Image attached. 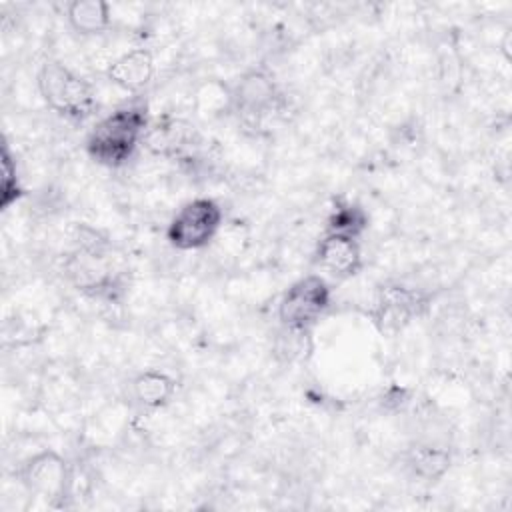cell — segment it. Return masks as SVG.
<instances>
[{
	"instance_id": "6da1fadb",
	"label": "cell",
	"mask_w": 512,
	"mask_h": 512,
	"mask_svg": "<svg viewBox=\"0 0 512 512\" xmlns=\"http://www.w3.org/2000/svg\"><path fill=\"white\" fill-rule=\"evenodd\" d=\"M150 120L142 102L118 106L100 118L86 136V154L100 166L122 168L142 146Z\"/></svg>"
},
{
	"instance_id": "7a4b0ae2",
	"label": "cell",
	"mask_w": 512,
	"mask_h": 512,
	"mask_svg": "<svg viewBox=\"0 0 512 512\" xmlns=\"http://www.w3.org/2000/svg\"><path fill=\"white\" fill-rule=\"evenodd\" d=\"M74 286L92 298H116L122 292V270L116 264L112 242L92 228H80L76 248L66 260Z\"/></svg>"
},
{
	"instance_id": "3957f363",
	"label": "cell",
	"mask_w": 512,
	"mask_h": 512,
	"mask_svg": "<svg viewBox=\"0 0 512 512\" xmlns=\"http://www.w3.org/2000/svg\"><path fill=\"white\" fill-rule=\"evenodd\" d=\"M36 86L46 106L66 120L82 122L96 110L92 84L58 60H46L40 66Z\"/></svg>"
},
{
	"instance_id": "277c9868",
	"label": "cell",
	"mask_w": 512,
	"mask_h": 512,
	"mask_svg": "<svg viewBox=\"0 0 512 512\" xmlns=\"http://www.w3.org/2000/svg\"><path fill=\"white\" fill-rule=\"evenodd\" d=\"M332 290L324 276L308 274L292 282L278 302V320L286 332L304 334L326 314Z\"/></svg>"
},
{
	"instance_id": "5b68a950",
	"label": "cell",
	"mask_w": 512,
	"mask_h": 512,
	"mask_svg": "<svg viewBox=\"0 0 512 512\" xmlns=\"http://www.w3.org/2000/svg\"><path fill=\"white\" fill-rule=\"evenodd\" d=\"M224 212L214 198H192L184 202L166 226V240L172 248L188 252L206 248L218 234Z\"/></svg>"
},
{
	"instance_id": "8992f818",
	"label": "cell",
	"mask_w": 512,
	"mask_h": 512,
	"mask_svg": "<svg viewBox=\"0 0 512 512\" xmlns=\"http://www.w3.org/2000/svg\"><path fill=\"white\" fill-rule=\"evenodd\" d=\"M18 478L30 494L50 502H62L72 480L66 460L54 450H44L24 460L18 468Z\"/></svg>"
},
{
	"instance_id": "52a82bcc",
	"label": "cell",
	"mask_w": 512,
	"mask_h": 512,
	"mask_svg": "<svg viewBox=\"0 0 512 512\" xmlns=\"http://www.w3.org/2000/svg\"><path fill=\"white\" fill-rule=\"evenodd\" d=\"M426 308V298L420 290L402 284H384L378 288L372 302L374 322L384 332L402 330L412 318Z\"/></svg>"
},
{
	"instance_id": "ba28073f",
	"label": "cell",
	"mask_w": 512,
	"mask_h": 512,
	"mask_svg": "<svg viewBox=\"0 0 512 512\" xmlns=\"http://www.w3.org/2000/svg\"><path fill=\"white\" fill-rule=\"evenodd\" d=\"M230 102L244 118L258 120L276 110L280 90L276 80L266 70L254 68L236 80L230 92Z\"/></svg>"
},
{
	"instance_id": "9c48e42d",
	"label": "cell",
	"mask_w": 512,
	"mask_h": 512,
	"mask_svg": "<svg viewBox=\"0 0 512 512\" xmlns=\"http://www.w3.org/2000/svg\"><path fill=\"white\" fill-rule=\"evenodd\" d=\"M314 262L338 280L356 276L364 264L360 238L324 230L314 250Z\"/></svg>"
},
{
	"instance_id": "30bf717a",
	"label": "cell",
	"mask_w": 512,
	"mask_h": 512,
	"mask_svg": "<svg viewBox=\"0 0 512 512\" xmlns=\"http://www.w3.org/2000/svg\"><path fill=\"white\" fill-rule=\"evenodd\" d=\"M198 142L196 128L184 118H160L148 124L142 146L162 158H180Z\"/></svg>"
},
{
	"instance_id": "8fae6325",
	"label": "cell",
	"mask_w": 512,
	"mask_h": 512,
	"mask_svg": "<svg viewBox=\"0 0 512 512\" xmlns=\"http://www.w3.org/2000/svg\"><path fill=\"white\" fill-rule=\"evenodd\" d=\"M154 54L148 48H132L106 66V78L132 94L142 92L154 78Z\"/></svg>"
},
{
	"instance_id": "7c38bea8",
	"label": "cell",
	"mask_w": 512,
	"mask_h": 512,
	"mask_svg": "<svg viewBox=\"0 0 512 512\" xmlns=\"http://www.w3.org/2000/svg\"><path fill=\"white\" fill-rule=\"evenodd\" d=\"M176 394V380L160 370H144L132 380V396L134 400L148 408L158 410L166 406Z\"/></svg>"
},
{
	"instance_id": "4fadbf2b",
	"label": "cell",
	"mask_w": 512,
	"mask_h": 512,
	"mask_svg": "<svg viewBox=\"0 0 512 512\" xmlns=\"http://www.w3.org/2000/svg\"><path fill=\"white\" fill-rule=\"evenodd\" d=\"M66 20L82 36L100 34L112 22L110 4L104 0H74L66 6Z\"/></svg>"
},
{
	"instance_id": "5bb4252c",
	"label": "cell",
	"mask_w": 512,
	"mask_h": 512,
	"mask_svg": "<svg viewBox=\"0 0 512 512\" xmlns=\"http://www.w3.org/2000/svg\"><path fill=\"white\" fill-rule=\"evenodd\" d=\"M450 452L434 444H416L406 454V466L424 482L440 480L450 468Z\"/></svg>"
},
{
	"instance_id": "9a60e30c",
	"label": "cell",
	"mask_w": 512,
	"mask_h": 512,
	"mask_svg": "<svg viewBox=\"0 0 512 512\" xmlns=\"http://www.w3.org/2000/svg\"><path fill=\"white\" fill-rule=\"evenodd\" d=\"M366 228H368V214L360 206L344 202V204H336L332 208L324 230L360 238Z\"/></svg>"
},
{
	"instance_id": "2e32d148",
	"label": "cell",
	"mask_w": 512,
	"mask_h": 512,
	"mask_svg": "<svg viewBox=\"0 0 512 512\" xmlns=\"http://www.w3.org/2000/svg\"><path fill=\"white\" fill-rule=\"evenodd\" d=\"M0 158H2V182H0V208L2 210H8L12 204H16L24 190H22V184H20V178H18V166H16V158L8 146V142L4 140L2 142V152H0Z\"/></svg>"
}]
</instances>
